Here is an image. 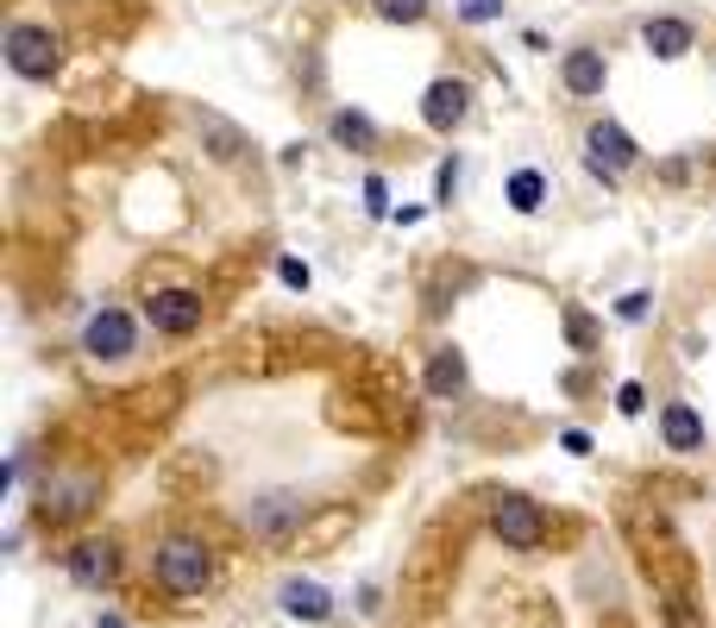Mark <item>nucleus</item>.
<instances>
[{
    "label": "nucleus",
    "mask_w": 716,
    "mask_h": 628,
    "mask_svg": "<svg viewBox=\"0 0 716 628\" xmlns=\"http://www.w3.org/2000/svg\"><path fill=\"white\" fill-rule=\"evenodd\" d=\"M641 45L672 63V57H685V50H691V25L685 20H647V25H641Z\"/></svg>",
    "instance_id": "9b49d317"
},
{
    "label": "nucleus",
    "mask_w": 716,
    "mask_h": 628,
    "mask_svg": "<svg viewBox=\"0 0 716 628\" xmlns=\"http://www.w3.org/2000/svg\"><path fill=\"white\" fill-rule=\"evenodd\" d=\"M195 126H202V139L214 145V157H220V164H232V157L246 151V139H239V126H227L220 114H195Z\"/></svg>",
    "instance_id": "ddd939ff"
},
{
    "label": "nucleus",
    "mask_w": 716,
    "mask_h": 628,
    "mask_svg": "<svg viewBox=\"0 0 716 628\" xmlns=\"http://www.w3.org/2000/svg\"><path fill=\"white\" fill-rule=\"evenodd\" d=\"M490 528L503 534V547H522V553L540 547V534H547V528H540V509L528 497H503L490 509Z\"/></svg>",
    "instance_id": "7ed1b4c3"
},
{
    "label": "nucleus",
    "mask_w": 716,
    "mask_h": 628,
    "mask_svg": "<svg viewBox=\"0 0 716 628\" xmlns=\"http://www.w3.org/2000/svg\"><path fill=\"white\" fill-rule=\"evenodd\" d=\"M283 616H296V623H327L333 597L321 584H308V578H289V584H283Z\"/></svg>",
    "instance_id": "6e6552de"
},
{
    "label": "nucleus",
    "mask_w": 716,
    "mask_h": 628,
    "mask_svg": "<svg viewBox=\"0 0 716 628\" xmlns=\"http://www.w3.org/2000/svg\"><path fill=\"white\" fill-rule=\"evenodd\" d=\"M82 346L95 352V358H127L132 352V321L120 315V308H102V315L88 321V333H82Z\"/></svg>",
    "instance_id": "39448f33"
},
{
    "label": "nucleus",
    "mask_w": 716,
    "mask_h": 628,
    "mask_svg": "<svg viewBox=\"0 0 716 628\" xmlns=\"http://www.w3.org/2000/svg\"><path fill=\"white\" fill-rule=\"evenodd\" d=\"M540 201H547V182H540L535 170H515L510 176V208H515V214H535Z\"/></svg>",
    "instance_id": "dca6fc26"
},
{
    "label": "nucleus",
    "mask_w": 716,
    "mask_h": 628,
    "mask_svg": "<svg viewBox=\"0 0 716 628\" xmlns=\"http://www.w3.org/2000/svg\"><path fill=\"white\" fill-rule=\"evenodd\" d=\"M7 63L20 75H51L57 70V32H45V25H13V32H7Z\"/></svg>",
    "instance_id": "f03ea898"
},
{
    "label": "nucleus",
    "mask_w": 716,
    "mask_h": 628,
    "mask_svg": "<svg viewBox=\"0 0 716 628\" xmlns=\"http://www.w3.org/2000/svg\"><path fill=\"white\" fill-rule=\"evenodd\" d=\"M207 578H214V559H207L202 541L177 534V541H164V547H157V584H164L170 597H195Z\"/></svg>",
    "instance_id": "f257e3e1"
},
{
    "label": "nucleus",
    "mask_w": 716,
    "mask_h": 628,
    "mask_svg": "<svg viewBox=\"0 0 716 628\" xmlns=\"http://www.w3.org/2000/svg\"><path fill=\"white\" fill-rule=\"evenodd\" d=\"M460 13L472 25H485V20H497V13H503V0H460Z\"/></svg>",
    "instance_id": "aec40b11"
},
{
    "label": "nucleus",
    "mask_w": 716,
    "mask_h": 628,
    "mask_svg": "<svg viewBox=\"0 0 716 628\" xmlns=\"http://www.w3.org/2000/svg\"><path fill=\"white\" fill-rule=\"evenodd\" d=\"M283 283H289V289H308V264H296V258H283Z\"/></svg>",
    "instance_id": "4be33fe9"
},
{
    "label": "nucleus",
    "mask_w": 716,
    "mask_h": 628,
    "mask_svg": "<svg viewBox=\"0 0 716 628\" xmlns=\"http://www.w3.org/2000/svg\"><path fill=\"white\" fill-rule=\"evenodd\" d=\"M378 13H384V20H403V25H415L421 13H428V0H378Z\"/></svg>",
    "instance_id": "a211bd4d"
},
{
    "label": "nucleus",
    "mask_w": 716,
    "mask_h": 628,
    "mask_svg": "<svg viewBox=\"0 0 716 628\" xmlns=\"http://www.w3.org/2000/svg\"><path fill=\"white\" fill-rule=\"evenodd\" d=\"M152 327L157 333H195V327H202V296H189V289L152 296Z\"/></svg>",
    "instance_id": "423d86ee"
},
{
    "label": "nucleus",
    "mask_w": 716,
    "mask_h": 628,
    "mask_svg": "<svg viewBox=\"0 0 716 628\" xmlns=\"http://www.w3.org/2000/svg\"><path fill=\"white\" fill-rule=\"evenodd\" d=\"M70 578H76V584H88V591H95V584H107V578H114V547H107V541H88V547H76V553H70Z\"/></svg>",
    "instance_id": "f8f14e48"
},
{
    "label": "nucleus",
    "mask_w": 716,
    "mask_h": 628,
    "mask_svg": "<svg viewBox=\"0 0 716 628\" xmlns=\"http://www.w3.org/2000/svg\"><path fill=\"white\" fill-rule=\"evenodd\" d=\"M365 208H371V214H384V182H378V176L365 182Z\"/></svg>",
    "instance_id": "5701e85b"
},
{
    "label": "nucleus",
    "mask_w": 716,
    "mask_h": 628,
    "mask_svg": "<svg viewBox=\"0 0 716 628\" xmlns=\"http://www.w3.org/2000/svg\"><path fill=\"white\" fill-rule=\"evenodd\" d=\"M641 402H647V396H641V383H622V396H616V408H622V415H641Z\"/></svg>",
    "instance_id": "412c9836"
},
{
    "label": "nucleus",
    "mask_w": 716,
    "mask_h": 628,
    "mask_svg": "<svg viewBox=\"0 0 716 628\" xmlns=\"http://www.w3.org/2000/svg\"><path fill=\"white\" fill-rule=\"evenodd\" d=\"M302 516V502H289V497H264L258 502V534H283V528Z\"/></svg>",
    "instance_id": "f3484780"
},
{
    "label": "nucleus",
    "mask_w": 716,
    "mask_h": 628,
    "mask_svg": "<svg viewBox=\"0 0 716 628\" xmlns=\"http://www.w3.org/2000/svg\"><path fill=\"white\" fill-rule=\"evenodd\" d=\"M660 434H666V447H672V452H697V447H704V422H697V408H691V402H666Z\"/></svg>",
    "instance_id": "1a4fd4ad"
},
{
    "label": "nucleus",
    "mask_w": 716,
    "mask_h": 628,
    "mask_svg": "<svg viewBox=\"0 0 716 628\" xmlns=\"http://www.w3.org/2000/svg\"><path fill=\"white\" fill-rule=\"evenodd\" d=\"M565 340H572V346H578V352H585L590 340H597V333H590V321H585V315H578V308H565Z\"/></svg>",
    "instance_id": "6ab92c4d"
},
{
    "label": "nucleus",
    "mask_w": 716,
    "mask_h": 628,
    "mask_svg": "<svg viewBox=\"0 0 716 628\" xmlns=\"http://www.w3.org/2000/svg\"><path fill=\"white\" fill-rule=\"evenodd\" d=\"M585 145H590V164H597V170H610V176L635 164V139H629L616 120H597V126L585 132Z\"/></svg>",
    "instance_id": "20e7f679"
},
{
    "label": "nucleus",
    "mask_w": 716,
    "mask_h": 628,
    "mask_svg": "<svg viewBox=\"0 0 716 628\" xmlns=\"http://www.w3.org/2000/svg\"><path fill=\"white\" fill-rule=\"evenodd\" d=\"M333 139L353 145V151H371L378 145V126L365 120V114H333Z\"/></svg>",
    "instance_id": "2eb2a0df"
},
{
    "label": "nucleus",
    "mask_w": 716,
    "mask_h": 628,
    "mask_svg": "<svg viewBox=\"0 0 716 628\" xmlns=\"http://www.w3.org/2000/svg\"><path fill=\"white\" fill-rule=\"evenodd\" d=\"M647 315V296H622V321H641Z\"/></svg>",
    "instance_id": "b1692460"
},
{
    "label": "nucleus",
    "mask_w": 716,
    "mask_h": 628,
    "mask_svg": "<svg viewBox=\"0 0 716 628\" xmlns=\"http://www.w3.org/2000/svg\"><path fill=\"white\" fill-rule=\"evenodd\" d=\"M460 383H465V358H460L453 346L434 352V365H428V390H434V396H453Z\"/></svg>",
    "instance_id": "4468645a"
},
{
    "label": "nucleus",
    "mask_w": 716,
    "mask_h": 628,
    "mask_svg": "<svg viewBox=\"0 0 716 628\" xmlns=\"http://www.w3.org/2000/svg\"><path fill=\"white\" fill-rule=\"evenodd\" d=\"M604 75H610L604 50H572V57H565V88H572V95H604Z\"/></svg>",
    "instance_id": "9d476101"
},
{
    "label": "nucleus",
    "mask_w": 716,
    "mask_h": 628,
    "mask_svg": "<svg viewBox=\"0 0 716 628\" xmlns=\"http://www.w3.org/2000/svg\"><path fill=\"white\" fill-rule=\"evenodd\" d=\"M465 107H472V88L465 82H434L428 100H421V120L434 126V132H453L465 120Z\"/></svg>",
    "instance_id": "0eeeda50"
}]
</instances>
